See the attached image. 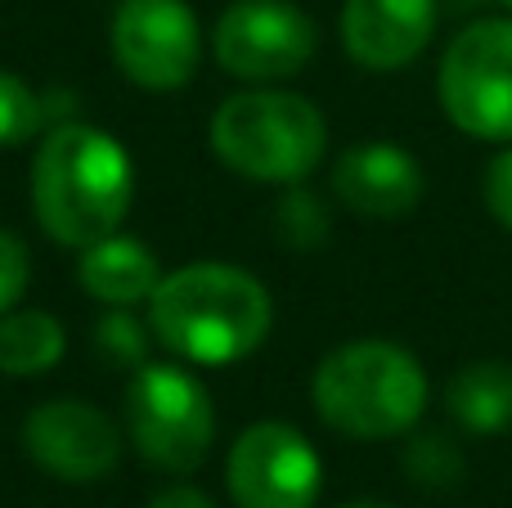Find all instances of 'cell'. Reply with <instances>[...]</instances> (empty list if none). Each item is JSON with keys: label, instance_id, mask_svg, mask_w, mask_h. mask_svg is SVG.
Returning a JSON list of instances; mask_svg holds the SVG:
<instances>
[{"label": "cell", "instance_id": "4", "mask_svg": "<svg viewBox=\"0 0 512 508\" xmlns=\"http://www.w3.org/2000/svg\"><path fill=\"white\" fill-rule=\"evenodd\" d=\"M328 149V122L306 95L256 86L230 95L212 117V153L261 185H301Z\"/></svg>", "mask_w": 512, "mask_h": 508}, {"label": "cell", "instance_id": "1", "mask_svg": "<svg viewBox=\"0 0 512 508\" xmlns=\"http://www.w3.org/2000/svg\"><path fill=\"white\" fill-rule=\"evenodd\" d=\"M135 203L131 153L108 131L86 122H54L32 158V212L63 248L117 234Z\"/></svg>", "mask_w": 512, "mask_h": 508}, {"label": "cell", "instance_id": "10", "mask_svg": "<svg viewBox=\"0 0 512 508\" xmlns=\"http://www.w3.org/2000/svg\"><path fill=\"white\" fill-rule=\"evenodd\" d=\"M23 450L59 482H99L122 459V432L90 401H45L23 419Z\"/></svg>", "mask_w": 512, "mask_h": 508}, {"label": "cell", "instance_id": "2", "mask_svg": "<svg viewBox=\"0 0 512 508\" xmlns=\"http://www.w3.org/2000/svg\"><path fill=\"white\" fill-rule=\"evenodd\" d=\"M274 324L270 288L225 261H198L162 275L149 297V329L189 365H234L252 356Z\"/></svg>", "mask_w": 512, "mask_h": 508}, {"label": "cell", "instance_id": "5", "mask_svg": "<svg viewBox=\"0 0 512 508\" xmlns=\"http://www.w3.org/2000/svg\"><path fill=\"white\" fill-rule=\"evenodd\" d=\"M126 437L162 473H194L216 441L212 396L180 365H140L126 387Z\"/></svg>", "mask_w": 512, "mask_h": 508}, {"label": "cell", "instance_id": "20", "mask_svg": "<svg viewBox=\"0 0 512 508\" xmlns=\"http://www.w3.org/2000/svg\"><path fill=\"white\" fill-rule=\"evenodd\" d=\"M27 284H32V257H27L23 239L0 230V315H9L23 302Z\"/></svg>", "mask_w": 512, "mask_h": 508}, {"label": "cell", "instance_id": "8", "mask_svg": "<svg viewBox=\"0 0 512 508\" xmlns=\"http://www.w3.org/2000/svg\"><path fill=\"white\" fill-rule=\"evenodd\" d=\"M113 59L135 86L180 90L203 63V27L185 0H122L108 27Z\"/></svg>", "mask_w": 512, "mask_h": 508}, {"label": "cell", "instance_id": "11", "mask_svg": "<svg viewBox=\"0 0 512 508\" xmlns=\"http://www.w3.org/2000/svg\"><path fill=\"white\" fill-rule=\"evenodd\" d=\"M423 162L396 140H360L333 162V194L364 221H400L423 203Z\"/></svg>", "mask_w": 512, "mask_h": 508}, {"label": "cell", "instance_id": "19", "mask_svg": "<svg viewBox=\"0 0 512 508\" xmlns=\"http://www.w3.org/2000/svg\"><path fill=\"white\" fill-rule=\"evenodd\" d=\"M279 234L292 243V248H315L328 234V212L310 189L292 185L279 203Z\"/></svg>", "mask_w": 512, "mask_h": 508}, {"label": "cell", "instance_id": "13", "mask_svg": "<svg viewBox=\"0 0 512 508\" xmlns=\"http://www.w3.org/2000/svg\"><path fill=\"white\" fill-rule=\"evenodd\" d=\"M77 279L104 306H140L162 284V270L149 243L131 239V234H108V239L81 248Z\"/></svg>", "mask_w": 512, "mask_h": 508}, {"label": "cell", "instance_id": "3", "mask_svg": "<svg viewBox=\"0 0 512 508\" xmlns=\"http://www.w3.org/2000/svg\"><path fill=\"white\" fill-rule=\"evenodd\" d=\"M427 374L414 351L382 338H360L328 351L310 378L315 414L351 441L409 437L427 410Z\"/></svg>", "mask_w": 512, "mask_h": 508}, {"label": "cell", "instance_id": "7", "mask_svg": "<svg viewBox=\"0 0 512 508\" xmlns=\"http://www.w3.org/2000/svg\"><path fill=\"white\" fill-rule=\"evenodd\" d=\"M319 32L292 0H234L212 32V54L230 77L248 86L288 81L315 59Z\"/></svg>", "mask_w": 512, "mask_h": 508}, {"label": "cell", "instance_id": "12", "mask_svg": "<svg viewBox=\"0 0 512 508\" xmlns=\"http://www.w3.org/2000/svg\"><path fill=\"white\" fill-rule=\"evenodd\" d=\"M436 32V0H346L342 45L360 68L396 72L427 50Z\"/></svg>", "mask_w": 512, "mask_h": 508}, {"label": "cell", "instance_id": "6", "mask_svg": "<svg viewBox=\"0 0 512 508\" xmlns=\"http://www.w3.org/2000/svg\"><path fill=\"white\" fill-rule=\"evenodd\" d=\"M436 99L463 135L512 144V18H477L445 45Z\"/></svg>", "mask_w": 512, "mask_h": 508}, {"label": "cell", "instance_id": "22", "mask_svg": "<svg viewBox=\"0 0 512 508\" xmlns=\"http://www.w3.org/2000/svg\"><path fill=\"white\" fill-rule=\"evenodd\" d=\"M149 508H216V500L203 495L198 486H167L162 495H153Z\"/></svg>", "mask_w": 512, "mask_h": 508}, {"label": "cell", "instance_id": "15", "mask_svg": "<svg viewBox=\"0 0 512 508\" xmlns=\"http://www.w3.org/2000/svg\"><path fill=\"white\" fill-rule=\"evenodd\" d=\"M63 347V324L50 311H9L0 315V374L9 378H36L50 374L59 365Z\"/></svg>", "mask_w": 512, "mask_h": 508}, {"label": "cell", "instance_id": "23", "mask_svg": "<svg viewBox=\"0 0 512 508\" xmlns=\"http://www.w3.org/2000/svg\"><path fill=\"white\" fill-rule=\"evenodd\" d=\"M342 508H396V504H387V500H351V504H342Z\"/></svg>", "mask_w": 512, "mask_h": 508}, {"label": "cell", "instance_id": "14", "mask_svg": "<svg viewBox=\"0 0 512 508\" xmlns=\"http://www.w3.org/2000/svg\"><path fill=\"white\" fill-rule=\"evenodd\" d=\"M445 410L472 437L512 432V360H468L445 383Z\"/></svg>", "mask_w": 512, "mask_h": 508}, {"label": "cell", "instance_id": "17", "mask_svg": "<svg viewBox=\"0 0 512 508\" xmlns=\"http://www.w3.org/2000/svg\"><path fill=\"white\" fill-rule=\"evenodd\" d=\"M45 117H50V104L18 72L0 68V149L27 144L45 126Z\"/></svg>", "mask_w": 512, "mask_h": 508}, {"label": "cell", "instance_id": "21", "mask_svg": "<svg viewBox=\"0 0 512 508\" xmlns=\"http://www.w3.org/2000/svg\"><path fill=\"white\" fill-rule=\"evenodd\" d=\"M481 198H486V212L499 221V230L512 234V144L499 149L486 162V176H481Z\"/></svg>", "mask_w": 512, "mask_h": 508}, {"label": "cell", "instance_id": "9", "mask_svg": "<svg viewBox=\"0 0 512 508\" xmlns=\"http://www.w3.org/2000/svg\"><path fill=\"white\" fill-rule=\"evenodd\" d=\"M225 486L239 508H315L324 464L292 423L265 419L243 428L230 446Z\"/></svg>", "mask_w": 512, "mask_h": 508}, {"label": "cell", "instance_id": "24", "mask_svg": "<svg viewBox=\"0 0 512 508\" xmlns=\"http://www.w3.org/2000/svg\"><path fill=\"white\" fill-rule=\"evenodd\" d=\"M499 5H504V9H508V14H512V0H499Z\"/></svg>", "mask_w": 512, "mask_h": 508}, {"label": "cell", "instance_id": "16", "mask_svg": "<svg viewBox=\"0 0 512 508\" xmlns=\"http://www.w3.org/2000/svg\"><path fill=\"white\" fill-rule=\"evenodd\" d=\"M400 468H405L409 482L432 491V495L454 491V486L468 477V459H463L459 441L445 437V432H409Z\"/></svg>", "mask_w": 512, "mask_h": 508}, {"label": "cell", "instance_id": "18", "mask_svg": "<svg viewBox=\"0 0 512 508\" xmlns=\"http://www.w3.org/2000/svg\"><path fill=\"white\" fill-rule=\"evenodd\" d=\"M149 324H140L131 315V306H113V315L95 324V351L117 369H140L149 365Z\"/></svg>", "mask_w": 512, "mask_h": 508}]
</instances>
